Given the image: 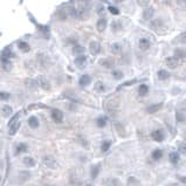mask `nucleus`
Returning a JSON list of instances; mask_svg holds the SVG:
<instances>
[{
	"label": "nucleus",
	"instance_id": "obj_24",
	"mask_svg": "<svg viewBox=\"0 0 186 186\" xmlns=\"http://www.w3.org/2000/svg\"><path fill=\"white\" fill-rule=\"evenodd\" d=\"M149 92V87L146 84H141L139 85V89H138V94L141 96H146Z\"/></svg>",
	"mask_w": 186,
	"mask_h": 186
},
{
	"label": "nucleus",
	"instance_id": "obj_19",
	"mask_svg": "<svg viewBox=\"0 0 186 186\" xmlns=\"http://www.w3.org/2000/svg\"><path fill=\"white\" fill-rule=\"evenodd\" d=\"M157 76H158V79L161 81H165V80H167L170 77V73L167 70H165V69H161V70H158Z\"/></svg>",
	"mask_w": 186,
	"mask_h": 186
},
{
	"label": "nucleus",
	"instance_id": "obj_14",
	"mask_svg": "<svg viewBox=\"0 0 186 186\" xmlns=\"http://www.w3.org/2000/svg\"><path fill=\"white\" fill-rule=\"evenodd\" d=\"M151 136L156 142H163L164 141V132L162 130H154Z\"/></svg>",
	"mask_w": 186,
	"mask_h": 186
},
{
	"label": "nucleus",
	"instance_id": "obj_35",
	"mask_svg": "<svg viewBox=\"0 0 186 186\" xmlns=\"http://www.w3.org/2000/svg\"><path fill=\"white\" fill-rule=\"evenodd\" d=\"M108 10L110 11V13H111L112 15H118V14H119V10H118L117 7H114V6H109V7H108Z\"/></svg>",
	"mask_w": 186,
	"mask_h": 186
},
{
	"label": "nucleus",
	"instance_id": "obj_34",
	"mask_svg": "<svg viewBox=\"0 0 186 186\" xmlns=\"http://www.w3.org/2000/svg\"><path fill=\"white\" fill-rule=\"evenodd\" d=\"M26 85L30 89H35L37 88V82H34L33 80H26Z\"/></svg>",
	"mask_w": 186,
	"mask_h": 186
},
{
	"label": "nucleus",
	"instance_id": "obj_28",
	"mask_svg": "<svg viewBox=\"0 0 186 186\" xmlns=\"http://www.w3.org/2000/svg\"><path fill=\"white\" fill-rule=\"evenodd\" d=\"M162 157H163V151H162L161 149H157V150H154V151L152 152V158H153L154 161H159Z\"/></svg>",
	"mask_w": 186,
	"mask_h": 186
},
{
	"label": "nucleus",
	"instance_id": "obj_46",
	"mask_svg": "<svg viewBox=\"0 0 186 186\" xmlns=\"http://www.w3.org/2000/svg\"><path fill=\"white\" fill-rule=\"evenodd\" d=\"M85 186H94V185H92V184H87Z\"/></svg>",
	"mask_w": 186,
	"mask_h": 186
},
{
	"label": "nucleus",
	"instance_id": "obj_4",
	"mask_svg": "<svg viewBox=\"0 0 186 186\" xmlns=\"http://www.w3.org/2000/svg\"><path fill=\"white\" fill-rule=\"evenodd\" d=\"M150 28L156 30V32H161V30L164 28V21L162 19H154L150 22Z\"/></svg>",
	"mask_w": 186,
	"mask_h": 186
},
{
	"label": "nucleus",
	"instance_id": "obj_43",
	"mask_svg": "<svg viewBox=\"0 0 186 186\" xmlns=\"http://www.w3.org/2000/svg\"><path fill=\"white\" fill-rule=\"evenodd\" d=\"M137 81L136 80H131V81H129V82H125V83H123L121 87H127V85H131V84H135Z\"/></svg>",
	"mask_w": 186,
	"mask_h": 186
},
{
	"label": "nucleus",
	"instance_id": "obj_50",
	"mask_svg": "<svg viewBox=\"0 0 186 186\" xmlns=\"http://www.w3.org/2000/svg\"><path fill=\"white\" fill-rule=\"evenodd\" d=\"M0 150H1V149H0Z\"/></svg>",
	"mask_w": 186,
	"mask_h": 186
},
{
	"label": "nucleus",
	"instance_id": "obj_1",
	"mask_svg": "<svg viewBox=\"0 0 186 186\" xmlns=\"http://www.w3.org/2000/svg\"><path fill=\"white\" fill-rule=\"evenodd\" d=\"M119 107V100L117 97H112V99H108L104 103V109L108 112H112L115 110H117Z\"/></svg>",
	"mask_w": 186,
	"mask_h": 186
},
{
	"label": "nucleus",
	"instance_id": "obj_37",
	"mask_svg": "<svg viewBox=\"0 0 186 186\" xmlns=\"http://www.w3.org/2000/svg\"><path fill=\"white\" fill-rule=\"evenodd\" d=\"M178 41L181 42V43H186V32L178 37Z\"/></svg>",
	"mask_w": 186,
	"mask_h": 186
},
{
	"label": "nucleus",
	"instance_id": "obj_47",
	"mask_svg": "<svg viewBox=\"0 0 186 186\" xmlns=\"http://www.w3.org/2000/svg\"><path fill=\"white\" fill-rule=\"evenodd\" d=\"M0 183H1V176H0Z\"/></svg>",
	"mask_w": 186,
	"mask_h": 186
},
{
	"label": "nucleus",
	"instance_id": "obj_18",
	"mask_svg": "<svg viewBox=\"0 0 186 186\" xmlns=\"http://www.w3.org/2000/svg\"><path fill=\"white\" fill-rule=\"evenodd\" d=\"M174 57H177L178 60L186 59V50L183 48H176L174 49Z\"/></svg>",
	"mask_w": 186,
	"mask_h": 186
},
{
	"label": "nucleus",
	"instance_id": "obj_16",
	"mask_svg": "<svg viewBox=\"0 0 186 186\" xmlns=\"http://www.w3.org/2000/svg\"><path fill=\"white\" fill-rule=\"evenodd\" d=\"M38 82H39V84H40V87H41L42 89H45V90H49V89H50L49 82H48L43 76H40V77L38 79Z\"/></svg>",
	"mask_w": 186,
	"mask_h": 186
},
{
	"label": "nucleus",
	"instance_id": "obj_30",
	"mask_svg": "<svg viewBox=\"0 0 186 186\" xmlns=\"http://www.w3.org/2000/svg\"><path fill=\"white\" fill-rule=\"evenodd\" d=\"M162 107H163V104H162V103L153 104V105H151V107H149V108H147V112H150V114H153V112L158 111V110H159Z\"/></svg>",
	"mask_w": 186,
	"mask_h": 186
},
{
	"label": "nucleus",
	"instance_id": "obj_27",
	"mask_svg": "<svg viewBox=\"0 0 186 186\" xmlns=\"http://www.w3.org/2000/svg\"><path fill=\"white\" fill-rule=\"evenodd\" d=\"M169 159L172 164H177L179 162V153L178 152H172L170 153V156H169Z\"/></svg>",
	"mask_w": 186,
	"mask_h": 186
},
{
	"label": "nucleus",
	"instance_id": "obj_32",
	"mask_svg": "<svg viewBox=\"0 0 186 186\" xmlns=\"http://www.w3.org/2000/svg\"><path fill=\"white\" fill-rule=\"evenodd\" d=\"M111 75H112V77H114V79H116V80H121V79H123V72H121V70H118V69L112 70Z\"/></svg>",
	"mask_w": 186,
	"mask_h": 186
},
{
	"label": "nucleus",
	"instance_id": "obj_49",
	"mask_svg": "<svg viewBox=\"0 0 186 186\" xmlns=\"http://www.w3.org/2000/svg\"><path fill=\"white\" fill-rule=\"evenodd\" d=\"M47 186H52V185H47Z\"/></svg>",
	"mask_w": 186,
	"mask_h": 186
},
{
	"label": "nucleus",
	"instance_id": "obj_2",
	"mask_svg": "<svg viewBox=\"0 0 186 186\" xmlns=\"http://www.w3.org/2000/svg\"><path fill=\"white\" fill-rule=\"evenodd\" d=\"M42 163H43V165L46 166V167H48V169H52V170H55V169H57V162L55 161V158L54 157H52V156H43L42 157Z\"/></svg>",
	"mask_w": 186,
	"mask_h": 186
},
{
	"label": "nucleus",
	"instance_id": "obj_26",
	"mask_svg": "<svg viewBox=\"0 0 186 186\" xmlns=\"http://www.w3.org/2000/svg\"><path fill=\"white\" fill-rule=\"evenodd\" d=\"M96 124L99 128H104L107 125V118L104 116H100L97 119H96Z\"/></svg>",
	"mask_w": 186,
	"mask_h": 186
},
{
	"label": "nucleus",
	"instance_id": "obj_36",
	"mask_svg": "<svg viewBox=\"0 0 186 186\" xmlns=\"http://www.w3.org/2000/svg\"><path fill=\"white\" fill-rule=\"evenodd\" d=\"M10 99V94H7V92H0V101H7Z\"/></svg>",
	"mask_w": 186,
	"mask_h": 186
},
{
	"label": "nucleus",
	"instance_id": "obj_6",
	"mask_svg": "<svg viewBox=\"0 0 186 186\" xmlns=\"http://www.w3.org/2000/svg\"><path fill=\"white\" fill-rule=\"evenodd\" d=\"M165 63H166V66H167L170 69H176V68L179 66V60H178L177 57H174V56L166 57Z\"/></svg>",
	"mask_w": 186,
	"mask_h": 186
},
{
	"label": "nucleus",
	"instance_id": "obj_17",
	"mask_svg": "<svg viewBox=\"0 0 186 186\" xmlns=\"http://www.w3.org/2000/svg\"><path fill=\"white\" fill-rule=\"evenodd\" d=\"M110 50H111V53H114V54H121L122 50H123V47H122L121 43L115 42V43H112V45L110 46Z\"/></svg>",
	"mask_w": 186,
	"mask_h": 186
},
{
	"label": "nucleus",
	"instance_id": "obj_22",
	"mask_svg": "<svg viewBox=\"0 0 186 186\" xmlns=\"http://www.w3.org/2000/svg\"><path fill=\"white\" fill-rule=\"evenodd\" d=\"M153 13H154L153 8H146V10L143 12V18H144L145 20H151V18L153 17Z\"/></svg>",
	"mask_w": 186,
	"mask_h": 186
},
{
	"label": "nucleus",
	"instance_id": "obj_10",
	"mask_svg": "<svg viewBox=\"0 0 186 186\" xmlns=\"http://www.w3.org/2000/svg\"><path fill=\"white\" fill-rule=\"evenodd\" d=\"M107 25H108L107 19L105 18H101V19H99V21L96 23V28H97V30L100 33H103L105 30V28H107Z\"/></svg>",
	"mask_w": 186,
	"mask_h": 186
},
{
	"label": "nucleus",
	"instance_id": "obj_45",
	"mask_svg": "<svg viewBox=\"0 0 186 186\" xmlns=\"http://www.w3.org/2000/svg\"><path fill=\"white\" fill-rule=\"evenodd\" d=\"M114 1H115L116 4H122V3L124 1V0H114Z\"/></svg>",
	"mask_w": 186,
	"mask_h": 186
},
{
	"label": "nucleus",
	"instance_id": "obj_11",
	"mask_svg": "<svg viewBox=\"0 0 186 186\" xmlns=\"http://www.w3.org/2000/svg\"><path fill=\"white\" fill-rule=\"evenodd\" d=\"M18 179H19V181L21 183V184H23V183H26L27 180H29L30 179V172L29 171H20L19 172V174H18Z\"/></svg>",
	"mask_w": 186,
	"mask_h": 186
},
{
	"label": "nucleus",
	"instance_id": "obj_41",
	"mask_svg": "<svg viewBox=\"0 0 186 186\" xmlns=\"http://www.w3.org/2000/svg\"><path fill=\"white\" fill-rule=\"evenodd\" d=\"M179 152L183 153L184 156H186V145L185 144H180L179 145Z\"/></svg>",
	"mask_w": 186,
	"mask_h": 186
},
{
	"label": "nucleus",
	"instance_id": "obj_25",
	"mask_svg": "<svg viewBox=\"0 0 186 186\" xmlns=\"http://www.w3.org/2000/svg\"><path fill=\"white\" fill-rule=\"evenodd\" d=\"M94 88H95V90H96L97 92H103V91H105V85H104V83H103L102 81H97V82L95 83Z\"/></svg>",
	"mask_w": 186,
	"mask_h": 186
},
{
	"label": "nucleus",
	"instance_id": "obj_13",
	"mask_svg": "<svg viewBox=\"0 0 186 186\" xmlns=\"http://www.w3.org/2000/svg\"><path fill=\"white\" fill-rule=\"evenodd\" d=\"M19 128H20V122H19V121L15 122V123H13V124H11V125L8 127V135H10V136H14V135L18 132Z\"/></svg>",
	"mask_w": 186,
	"mask_h": 186
},
{
	"label": "nucleus",
	"instance_id": "obj_29",
	"mask_svg": "<svg viewBox=\"0 0 186 186\" xmlns=\"http://www.w3.org/2000/svg\"><path fill=\"white\" fill-rule=\"evenodd\" d=\"M121 28H122V25H121V22H119L118 20L112 21V23H111V29H112V32L117 33L118 30H121Z\"/></svg>",
	"mask_w": 186,
	"mask_h": 186
},
{
	"label": "nucleus",
	"instance_id": "obj_38",
	"mask_svg": "<svg viewBox=\"0 0 186 186\" xmlns=\"http://www.w3.org/2000/svg\"><path fill=\"white\" fill-rule=\"evenodd\" d=\"M73 52H74V54H80V53H83V52H84V48L81 47V46H76Z\"/></svg>",
	"mask_w": 186,
	"mask_h": 186
},
{
	"label": "nucleus",
	"instance_id": "obj_9",
	"mask_svg": "<svg viewBox=\"0 0 186 186\" xmlns=\"http://www.w3.org/2000/svg\"><path fill=\"white\" fill-rule=\"evenodd\" d=\"M27 123H28L29 128H32V129H38V128H39V125H40L39 118H38L37 116H30V117L28 118Z\"/></svg>",
	"mask_w": 186,
	"mask_h": 186
},
{
	"label": "nucleus",
	"instance_id": "obj_39",
	"mask_svg": "<svg viewBox=\"0 0 186 186\" xmlns=\"http://www.w3.org/2000/svg\"><path fill=\"white\" fill-rule=\"evenodd\" d=\"M177 5L180 8H186V0H177Z\"/></svg>",
	"mask_w": 186,
	"mask_h": 186
},
{
	"label": "nucleus",
	"instance_id": "obj_44",
	"mask_svg": "<svg viewBox=\"0 0 186 186\" xmlns=\"http://www.w3.org/2000/svg\"><path fill=\"white\" fill-rule=\"evenodd\" d=\"M138 1V4L141 5V6H147V3H149V0H137Z\"/></svg>",
	"mask_w": 186,
	"mask_h": 186
},
{
	"label": "nucleus",
	"instance_id": "obj_31",
	"mask_svg": "<svg viewBox=\"0 0 186 186\" xmlns=\"http://www.w3.org/2000/svg\"><path fill=\"white\" fill-rule=\"evenodd\" d=\"M99 172H100V165H95L91 167V171H90V174H91V178H96L99 176Z\"/></svg>",
	"mask_w": 186,
	"mask_h": 186
},
{
	"label": "nucleus",
	"instance_id": "obj_7",
	"mask_svg": "<svg viewBox=\"0 0 186 186\" xmlns=\"http://www.w3.org/2000/svg\"><path fill=\"white\" fill-rule=\"evenodd\" d=\"M89 50L92 55H97L101 52V45L97 41H91L89 45Z\"/></svg>",
	"mask_w": 186,
	"mask_h": 186
},
{
	"label": "nucleus",
	"instance_id": "obj_21",
	"mask_svg": "<svg viewBox=\"0 0 186 186\" xmlns=\"http://www.w3.org/2000/svg\"><path fill=\"white\" fill-rule=\"evenodd\" d=\"M85 63H87V57L85 56H79V57L75 59V65L80 68H82Z\"/></svg>",
	"mask_w": 186,
	"mask_h": 186
},
{
	"label": "nucleus",
	"instance_id": "obj_23",
	"mask_svg": "<svg viewBox=\"0 0 186 186\" xmlns=\"http://www.w3.org/2000/svg\"><path fill=\"white\" fill-rule=\"evenodd\" d=\"M1 112H3V116H4V117H10V116L12 115V112H13L12 107H10V105H4L3 109H1Z\"/></svg>",
	"mask_w": 186,
	"mask_h": 186
},
{
	"label": "nucleus",
	"instance_id": "obj_3",
	"mask_svg": "<svg viewBox=\"0 0 186 186\" xmlns=\"http://www.w3.org/2000/svg\"><path fill=\"white\" fill-rule=\"evenodd\" d=\"M27 151H28V144H26L23 142H20L14 146V156L18 157L22 153H26Z\"/></svg>",
	"mask_w": 186,
	"mask_h": 186
},
{
	"label": "nucleus",
	"instance_id": "obj_8",
	"mask_svg": "<svg viewBox=\"0 0 186 186\" xmlns=\"http://www.w3.org/2000/svg\"><path fill=\"white\" fill-rule=\"evenodd\" d=\"M150 46H151V42H150L149 39H146V38H141V39L138 40V47H139V49H142V50H147V49L150 48Z\"/></svg>",
	"mask_w": 186,
	"mask_h": 186
},
{
	"label": "nucleus",
	"instance_id": "obj_5",
	"mask_svg": "<svg viewBox=\"0 0 186 186\" xmlns=\"http://www.w3.org/2000/svg\"><path fill=\"white\" fill-rule=\"evenodd\" d=\"M52 118L55 123H62L63 122V112L59 109H53L52 110Z\"/></svg>",
	"mask_w": 186,
	"mask_h": 186
},
{
	"label": "nucleus",
	"instance_id": "obj_12",
	"mask_svg": "<svg viewBox=\"0 0 186 186\" xmlns=\"http://www.w3.org/2000/svg\"><path fill=\"white\" fill-rule=\"evenodd\" d=\"M22 164L26 167H34L35 166V159L29 157V156H26V157L22 158Z\"/></svg>",
	"mask_w": 186,
	"mask_h": 186
},
{
	"label": "nucleus",
	"instance_id": "obj_42",
	"mask_svg": "<svg viewBox=\"0 0 186 186\" xmlns=\"http://www.w3.org/2000/svg\"><path fill=\"white\" fill-rule=\"evenodd\" d=\"M177 121H178V122H184V121H185V116H184L183 114H179V112H178V114H177Z\"/></svg>",
	"mask_w": 186,
	"mask_h": 186
},
{
	"label": "nucleus",
	"instance_id": "obj_33",
	"mask_svg": "<svg viewBox=\"0 0 186 186\" xmlns=\"http://www.w3.org/2000/svg\"><path fill=\"white\" fill-rule=\"evenodd\" d=\"M110 145H111V142H109V141H105V142H103V143H102L101 150H102L103 152L108 151V150H109V147H110Z\"/></svg>",
	"mask_w": 186,
	"mask_h": 186
},
{
	"label": "nucleus",
	"instance_id": "obj_15",
	"mask_svg": "<svg viewBox=\"0 0 186 186\" xmlns=\"http://www.w3.org/2000/svg\"><path fill=\"white\" fill-rule=\"evenodd\" d=\"M100 63L103 66V67H105V68H108V69H110V68H112L114 67V65H115V61L112 60V59H110V57H107V59H104V60H102Z\"/></svg>",
	"mask_w": 186,
	"mask_h": 186
},
{
	"label": "nucleus",
	"instance_id": "obj_48",
	"mask_svg": "<svg viewBox=\"0 0 186 186\" xmlns=\"http://www.w3.org/2000/svg\"><path fill=\"white\" fill-rule=\"evenodd\" d=\"M184 136H185V139H186V132H185V135H184Z\"/></svg>",
	"mask_w": 186,
	"mask_h": 186
},
{
	"label": "nucleus",
	"instance_id": "obj_40",
	"mask_svg": "<svg viewBox=\"0 0 186 186\" xmlns=\"http://www.w3.org/2000/svg\"><path fill=\"white\" fill-rule=\"evenodd\" d=\"M19 121V114H17V115H14L13 116V118H11V121L8 122V127L11 125V124H13V123H15V122H18Z\"/></svg>",
	"mask_w": 186,
	"mask_h": 186
},
{
	"label": "nucleus",
	"instance_id": "obj_20",
	"mask_svg": "<svg viewBox=\"0 0 186 186\" xmlns=\"http://www.w3.org/2000/svg\"><path fill=\"white\" fill-rule=\"evenodd\" d=\"M90 81H91V77H90L89 75H82V76L80 77L79 83H80L81 87H87V85L90 83Z\"/></svg>",
	"mask_w": 186,
	"mask_h": 186
}]
</instances>
